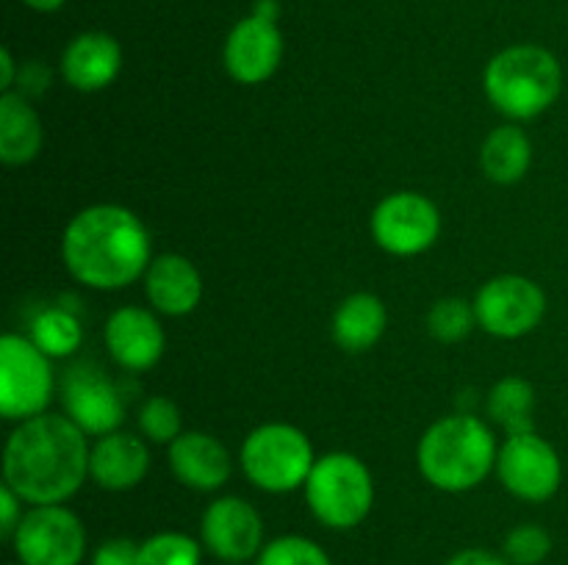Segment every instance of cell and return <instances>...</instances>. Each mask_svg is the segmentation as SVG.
<instances>
[{"mask_svg":"<svg viewBox=\"0 0 568 565\" xmlns=\"http://www.w3.org/2000/svg\"><path fill=\"white\" fill-rule=\"evenodd\" d=\"M89 435L64 413L20 421L3 449V482L31 507L64 504L89 480Z\"/></svg>","mask_w":568,"mask_h":565,"instance_id":"cell-1","label":"cell"},{"mask_svg":"<svg viewBox=\"0 0 568 565\" xmlns=\"http://www.w3.org/2000/svg\"><path fill=\"white\" fill-rule=\"evenodd\" d=\"M153 258L150 230L125 205L98 203L81 208L61 233L64 269L92 291L133 286Z\"/></svg>","mask_w":568,"mask_h":565,"instance_id":"cell-2","label":"cell"},{"mask_svg":"<svg viewBox=\"0 0 568 565\" xmlns=\"http://www.w3.org/2000/svg\"><path fill=\"white\" fill-rule=\"evenodd\" d=\"M497 438L480 415L453 413L427 427L416 446V465L436 491L466 493L497 469Z\"/></svg>","mask_w":568,"mask_h":565,"instance_id":"cell-3","label":"cell"},{"mask_svg":"<svg viewBox=\"0 0 568 565\" xmlns=\"http://www.w3.org/2000/svg\"><path fill=\"white\" fill-rule=\"evenodd\" d=\"M488 103L510 122L541 116L564 92V66L541 44H510L499 50L483 70Z\"/></svg>","mask_w":568,"mask_h":565,"instance_id":"cell-4","label":"cell"},{"mask_svg":"<svg viewBox=\"0 0 568 565\" xmlns=\"http://www.w3.org/2000/svg\"><path fill=\"white\" fill-rule=\"evenodd\" d=\"M303 491L311 515L336 532L364 524L375 507V476L353 452H327L316 458Z\"/></svg>","mask_w":568,"mask_h":565,"instance_id":"cell-5","label":"cell"},{"mask_svg":"<svg viewBox=\"0 0 568 565\" xmlns=\"http://www.w3.org/2000/svg\"><path fill=\"white\" fill-rule=\"evenodd\" d=\"M244 476L264 493H292L305 487L316 452L311 438L286 421H266L255 427L239 452Z\"/></svg>","mask_w":568,"mask_h":565,"instance_id":"cell-6","label":"cell"},{"mask_svg":"<svg viewBox=\"0 0 568 565\" xmlns=\"http://www.w3.org/2000/svg\"><path fill=\"white\" fill-rule=\"evenodd\" d=\"M53 393V360L28 336L6 332L0 338V415L20 424L48 413Z\"/></svg>","mask_w":568,"mask_h":565,"instance_id":"cell-7","label":"cell"},{"mask_svg":"<svg viewBox=\"0 0 568 565\" xmlns=\"http://www.w3.org/2000/svg\"><path fill=\"white\" fill-rule=\"evenodd\" d=\"M372 242L394 258H416L442 236V210L422 192H392L369 216Z\"/></svg>","mask_w":568,"mask_h":565,"instance_id":"cell-8","label":"cell"},{"mask_svg":"<svg viewBox=\"0 0 568 565\" xmlns=\"http://www.w3.org/2000/svg\"><path fill=\"white\" fill-rule=\"evenodd\" d=\"M17 563L81 565L87 557V526L64 504H42L22 515L11 535Z\"/></svg>","mask_w":568,"mask_h":565,"instance_id":"cell-9","label":"cell"},{"mask_svg":"<svg viewBox=\"0 0 568 565\" xmlns=\"http://www.w3.org/2000/svg\"><path fill=\"white\" fill-rule=\"evenodd\" d=\"M477 327L488 336L516 341L536 330L547 316V294L525 275H497L477 291Z\"/></svg>","mask_w":568,"mask_h":565,"instance_id":"cell-10","label":"cell"},{"mask_svg":"<svg viewBox=\"0 0 568 565\" xmlns=\"http://www.w3.org/2000/svg\"><path fill=\"white\" fill-rule=\"evenodd\" d=\"M494 471L510 496L530 504L549 502L564 482V463H560L558 449L536 430L505 438Z\"/></svg>","mask_w":568,"mask_h":565,"instance_id":"cell-11","label":"cell"},{"mask_svg":"<svg viewBox=\"0 0 568 565\" xmlns=\"http://www.w3.org/2000/svg\"><path fill=\"white\" fill-rule=\"evenodd\" d=\"M59 391L64 415L75 421L87 435H109V432L122 430V424H125V402H122L120 388L98 366H72L61 377Z\"/></svg>","mask_w":568,"mask_h":565,"instance_id":"cell-12","label":"cell"},{"mask_svg":"<svg viewBox=\"0 0 568 565\" xmlns=\"http://www.w3.org/2000/svg\"><path fill=\"white\" fill-rule=\"evenodd\" d=\"M200 541L222 563H247L264 543V518L242 496H216L200 518Z\"/></svg>","mask_w":568,"mask_h":565,"instance_id":"cell-13","label":"cell"},{"mask_svg":"<svg viewBox=\"0 0 568 565\" xmlns=\"http://www.w3.org/2000/svg\"><path fill=\"white\" fill-rule=\"evenodd\" d=\"M283 33L277 22L247 14L231 28L222 44L225 72L242 86H261L277 72L283 61Z\"/></svg>","mask_w":568,"mask_h":565,"instance_id":"cell-14","label":"cell"},{"mask_svg":"<svg viewBox=\"0 0 568 565\" xmlns=\"http://www.w3.org/2000/svg\"><path fill=\"white\" fill-rule=\"evenodd\" d=\"M103 341L120 369L139 374V371H150L164 358L166 332L153 308L122 305L105 319Z\"/></svg>","mask_w":568,"mask_h":565,"instance_id":"cell-15","label":"cell"},{"mask_svg":"<svg viewBox=\"0 0 568 565\" xmlns=\"http://www.w3.org/2000/svg\"><path fill=\"white\" fill-rule=\"evenodd\" d=\"M166 465L183 487L197 493L220 491L233 474V460L225 443L200 430L181 432L166 446Z\"/></svg>","mask_w":568,"mask_h":565,"instance_id":"cell-16","label":"cell"},{"mask_svg":"<svg viewBox=\"0 0 568 565\" xmlns=\"http://www.w3.org/2000/svg\"><path fill=\"white\" fill-rule=\"evenodd\" d=\"M142 280L148 305L159 316L181 319V316L194 314L200 308V299H203V275H200L194 260H189L186 255H155Z\"/></svg>","mask_w":568,"mask_h":565,"instance_id":"cell-17","label":"cell"},{"mask_svg":"<svg viewBox=\"0 0 568 565\" xmlns=\"http://www.w3.org/2000/svg\"><path fill=\"white\" fill-rule=\"evenodd\" d=\"M122 70V48L111 33L83 31L67 42L59 72L75 92L94 94L109 89Z\"/></svg>","mask_w":568,"mask_h":565,"instance_id":"cell-18","label":"cell"},{"mask_svg":"<svg viewBox=\"0 0 568 565\" xmlns=\"http://www.w3.org/2000/svg\"><path fill=\"white\" fill-rule=\"evenodd\" d=\"M148 471V438L116 430L109 432V435H100L98 441L92 443V454H89V480L98 487H103V491H133L136 485H142Z\"/></svg>","mask_w":568,"mask_h":565,"instance_id":"cell-19","label":"cell"},{"mask_svg":"<svg viewBox=\"0 0 568 565\" xmlns=\"http://www.w3.org/2000/svg\"><path fill=\"white\" fill-rule=\"evenodd\" d=\"M388 327V310L377 294L355 291L338 302L331 319V336L347 355L369 352Z\"/></svg>","mask_w":568,"mask_h":565,"instance_id":"cell-20","label":"cell"},{"mask_svg":"<svg viewBox=\"0 0 568 565\" xmlns=\"http://www.w3.org/2000/svg\"><path fill=\"white\" fill-rule=\"evenodd\" d=\"M44 125L26 94H0V161L6 166H26L42 153Z\"/></svg>","mask_w":568,"mask_h":565,"instance_id":"cell-21","label":"cell"},{"mask_svg":"<svg viewBox=\"0 0 568 565\" xmlns=\"http://www.w3.org/2000/svg\"><path fill=\"white\" fill-rule=\"evenodd\" d=\"M532 166V142L525 127L516 122L499 125L483 138L480 170L497 186H514L530 172Z\"/></svg>","mask_w":568,"mask_h":565,"instance_id":"cell-22","label":"cell"},{"mask_svg":"<svg viewBox=\"0 0 568 565\" xmlns=\"http://www.w3.org/2000/svg\"><path fill=\"white\" fill-rule=\"evenodd\" d=\"M488 419L503 427L505 435L536 430V386L527 377L508 374L494 382L486 399Z\"/></svg>","mask_w":568,"mask_h":565,"instance_id":"cell-23","label":"cell"},{"mask_svg":"<svg viewBox=\"0 0 568 565\" xmlns=\"http://www.w3.org/2000/svg\"><path fill=\"white\" fill-rule=\"evenodd\" d=\"M33 343L48 355L50 360L70 358L81 349L83 343V325L70 308L64 305H50V308L39 310L31 321V332H28Z\"/></svg>","mask_w":568,"mask_h":565,"instance_id":"cell-24","label":"cell"},{"mask_svg":"<svg viewBox=\"0 0 568 565\" xmlns=\"http://www.w3.org/2000/svg\"><path fill=\"white\" fill-rule=\"evenodd\" d=\"M477 327L475 302L464 297H442L427 310V332L438 343H458Z\"/></svg>","mask_w":568,"mask_h":565,"instance_id":"cell-25","label":"cell"},{"mask_svg":"<svg viewBox=\"0 0 568 565\" xmlns=\"http://www.w3.org/2000/svg\"><path fill=\"white\" fill-rule=\"evenodd\" d=\"M200 543L186 532H155L139 543V565H200Z\"/></svg>","mask_w":568,"mask_h":565,"instance_id":"cell-26","label":"cell"},{"mask_svg":"<svg viewBox=\"0 0 568 565\" xmlns=\"http://www.w3.org/2000/svg\"><path fill=\"white\" fill-rule=\"evenodd\" d=\"M139 432L155 446H170L183 432V415L170 397H150L139 408Z\"/></svg>","mask_w":568,"mask_h":565,"instance_id":"cell-27","label":"cell"},{"mask_svg":"<svg viewBox=\"0 0 568 565\" xmlns=\"http://www.w3.org/2000/svg\"><path fill=\"white\" fill-rule=\"evenodd\" d=\"M255 565H333L331 554L305 535H281L266 543Z\"/></svg>","mask_w":568,"mask_h":565,"instance_id":"cell-28","label":"cell"},{"mask_svg":"<svg viewBox=\"0 0 568 565\" xmlns=\"http://www.w3.org/2000/svg\"><path fill=\"white\" fill-rule=\"evenodd\" d=\"M503 554L510 565H541L552 554V535L541 524H519L505 535Z\"/></svg>","mask_w":568,"mask_h":565,"instance_id":"cell-29","label":"cell"},{"mask_svg":"<svg viewBox=\"0 0 568 565\" xmlns=\"http://www.w3.org/2000/svg\"><path fill=\"white\" fill-rule=\"evenodd\" d=\"M92 565H139V543L131 537H109L94 548Z\"/></svg>","mask_w":568,"mask_h":565,"instance_id":"cell-30","label":"cell"},{"mask_svg":"<svg viewBox=\"0 0 568 565\" xmlns=\"http://www.w3.org/2000/svg\"><path fill=\"white\" fill-rule=\"evenodd\" d=\"M22 499L17 496L14 491H11L9 485H0V535L6 537V541H11V535L17 532V526H20L22 521Z\"/></svg>","mask_w":568,"mask_h":565,"instance_id":"cell-31","label":"cell"},{"mask_svg":"<svg viewBox=\"0 0 568 565\" xmlns=\"http://www.w3.org/2000/svg\"><path fill=\"white\" fill-rule=\"evenodd\" d=\"M444 565H510L505 554L486 552V548H464V552L453 554Z\"/></svg>","mask_w":568,"mask_h":565,"instance_id":"cell-32","label":"cell"},{"mask_svg":"<svg viewBox=\"0 0 568 565\" xmlns=\"http://www.w3.org/2000/svg\"><path fill=\"white\" fill-rule=\"evenodd\" d=\"M17 78H20V70H17L14 55L9 48H3L0 50V92H14Z\"/></svg>","mask_w":568,"mask_h":565,"instance_id":"cell-33","label":"cell"},{"mask_svg":"<svg viewBox=\"0 0 568 565\" xmlns=\"http://www.w3.org/2000/svg\"><path fill=\"white\" fill-rule=\"evenodd\" d=\"M253 14L277 22V17H281V3H277V0H255Z\"/></svg>","mask_w":568,"mask_h":565,"instance_id":"cell-34","label":"cell"},{"mask_svg":"<svg viewBox=\"0 0 568 565\" xmlns=\"http://www.w3.org/2000/svg\"><path fill=\"white\" fill-rule=\"evenodd\" d=\"M64 3L67 0H22V6H28V9L37 11V14H53V11H59Z\"/></svg>","mask_w":568,"mask_h":565,"instance_id":"cell-35","label":"cell"},{"mask_svg":"<svg viewBox=\"0 0 568 565\" xmlns=\"http://www.w3.org/2000/svg\"><path fill=\"white\" fill-rule=\"evenodd\" d=\"M225 565H242V563H225Z\"/></svg>","mask_w":568,"mask_h":565,"instance_id":"cell-36","label":"cell"},{"mask_svg":"<svg viewBox=\"0 0 568 565\" xmlns=\"http://www.w3.org/2000/svg\"><path fill=\"white\" fill-rule=\"evenodd\" d=\"M11 565H22V563H11Z\"/></svg>","mask_w":568,"mask_h":565,"instance_id":"cell-37","label":"cell"}]
</instances>
